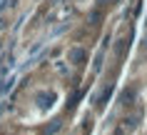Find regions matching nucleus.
<instances>
[{
    "label": "nucleus",
    "instance_id": "7ed1b4c3",
    "mask_svg": "<svg viewBox=\"0 0 147 135\" xmlns=\"http://www.w3.org/2000/svg\"><path fill=\"white\" fill-rule=\"evenodd\" d=\"M53 100H55V93H40L38 95V105L40 108H50Z\"/></svg>",
    "mask_w": 147,
    "mask_h": 135
},
{
    "label": "nucleus",
    "instance_id": "f03ea898",
    "mask_svg": "<svg viewBox=\"0 0 147 135\" xmlns=\"http://www.w3.org/2000/svg\"><path fill=\"white\" fill-rule=\"evenodd\" d=\"M85 60H87V53L82 48H72V50H70V63H72V65H82Z\"/></svg>",
    "mask_w": 147,
    "mask_h": 135
},
{
    "label": "nucleus",
    "instance_id": "6e6552de",
    "mask_svg": "<svg viewBox=\"0 0 147 135\" xmlns=\"http://www.w3.org/2000/svg\"><path fill=\"white\" fill-rule=\"evenodd\" d=\"M145 48H147V38H145Z\"/></svg>",
    "mask_w": 147,
    "mask_h": 135
},
{
    "label": "nucleus",
    "instance_id": "39448f33",
    "mask_svg": "<svg viewBox=\"0 0 147 135\" xmlns=\"http://www.w3.org/2000/svg\"><path fill=\"white\" fill-rule=\"evenodd\" d=\"M110 93H112V90H110V88H105V90H102V95L97 98V108H105V105H107V100H110Z\"/></svg>",
    "mask_w": 147,
    "mask_h": 135
},
{
    "label": "nucleus",
    "instance_id": "20e7f679",
    "mask_svg": "<svg viewBox=\"0 0 147 135\" xmlns=\"http://www.w3.org/2000/svg\"><path fill=\"white\" fill-rule=\"evenodd\" d=\"M60 128H62V120H53V123L45 128V133H42V135H55L57 130H60Z\"/></svg>",
    "mask_w": 147,
    "mask_h": 135
},
{
    "label": "nucleus",
    "instance_id": "f257e3e1",
    "mask_svg": "<svg viewBox=\"0 0 147 135\" xmlns=\"http://www.w3.org/2000/svg\"><path fill=\"white\" fill-rule=\"evenodd\" d=\"M137 120H140V113H135V115H127V118L120 123V128H117L112 135H130L132 130H135V125H137Z\"/></svg>",
    "mask_w": 147,
    "mask_h": 135
},
{
    "label": "nucleus",
    "instance_id": "423d86ee",
    "mask_svg": "<svg viewBox=\"0 0 147 135\" xmlns=\"http://www.w3.org/2000/svg\"><path fill=\"white\" fill-rule=\"evenodd\" d=\"M125 48H127V40H120V43H117V48H115L117 58H125Z\"/></svg>",
    "mask_w": 147,
    "mask_h": 135
},
{
    "label": "nucleus",
    "instance_id": "0eeeda50",
    "mask_svg": "<svg viewBox=\"0 0 147 135\" xmlns=\"http://www.w3.org/2000/svg\"><path fill=\"white\" fill-rule=\"evenodd\" d=\"M3 28H5V20H0V30H3Z\"/></svg>",
    "mask_w": 147,
    "mask_h": 135
}]
</instances>
